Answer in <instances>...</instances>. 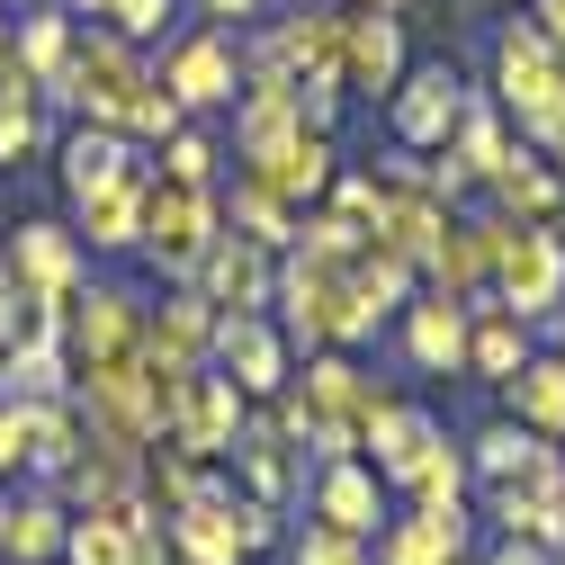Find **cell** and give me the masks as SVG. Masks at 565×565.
Listing matches in <instances>:
<instances>
[{
	"instance_id": "f35d334b",
	"label": "cell",
	"mask_w": 565,
	"mask_h": 565,
	"mask_svg": "<svg viewBox=\"0 0 565 565\" xmlns=\"http://www.w3.org/2000/svg\"><path fill=\"white\" fill-rule=\"evenodd\" d=\"M288 565H377V556H369V539H350V530H323V521H306V530L288 539Z\"/></svg>"
},
{
	"instance_id": "681fc988",
	"label": "cell",
	"mask_w": 565,
	"mask_h": 565,
	"mask_svg": "<svg viewBox=\"0 0 565 565\" xmlns=\"http://www.w3.org/2000/svg\"><path fill=\"white\" fill-rule=\"evenodd\" d=\"M547 153H556V180H565V135H556V145H547Z\"/></svg>"
},
{
	"instance_id": "ffe728a7",
	"label": "cell",
	"mask_w": 565,
	"mask_h": 565,
	"mask_svg": "<svg viewBox=\"0 0 565 565\" xmlns=\"http://www.w3.org/2000/svg\"><path fill=\"white\" fill-rule=\"evenodd\" d=\"M162 90H171L180 108H225V99L243 90V54H234V36H225V28H206V36H189V45L171 54V73H162Z\"/></svg>"
},
{
	"instance_id": "ee69618b",
	"label": "cell",
	"mask_w": 565,
	"mask_h": 565,
	"mask_svg": "<svg viewBox=\"0 0 565 565\" xmlns=\"http://www.w3.org/2000/svg\"><path fill=\"white\" fill-rule=\"evenodd\" d=\"M0 476H28V404L0 395Z\"/></svg>"
},
{
	"instance_id": "ba28073f",
	"label": "cell",
	"mask_w": 565,
	"mask_h": 565,
	"mask_svg": "<svg viewBox=\"0 0 565 565\" xmlns=\"http://www.w3.org/2000/svg\"><path fill=\"white\" fill-rule=\"evenodd\" d=\"M404 297H413V260L360 243V252H350V269H341V350L369 341L386 315H404Z\"/></svg>"
},
{
	"instance_id": "f546056e",
	"label": "cell",
	"mask_w": 565,
	"mask_h": 565,
	"mask_svg": "<svg viewBox=\"0 0 565 565\" xmlns=\"http://www.w3.org/2000/svg\"><path fill=\"white\" fill-rule=\"evenodd\" d=\"M521 360H530V323H521V315H503V306H476V323H467V377L503 386Z\"/></svg>"
},
{
	"instance_id": "2e32d148",
	"label": "cell",
	"mask_w": 565,
	"mask_h": 565,
	"mask_svg": "<svg viewBox=\"0 0 565 565\" xmlns=\"http://www.w3.org/2000/svg\"><path fill=\"white\" fill-rule=\"evenodd\" d=\"M440 449H449V431H440L431 413H413V404H386V413L369 422V440H360V458H369V467H377L395 493H413V476L431 467Z\"/></svg>"
},
{
	"instance_id": "db71d44e",
	"label": "cell",
	"mask_w": 565,
	"mask_h": 565,
	"mask_svg": "<svg viewBox=\"0 0 565 565\" xmlns=\"http://www.w3.org/2000/svg\"><path fill=\"white\" fill-rule=\"evenodd\" d=\"M556 565H565V547H556Z\"/></svg>"
},
{
	"instance_id": "e0dca14e",
	"label": "cell",
	"mask_w": 565,
	"mask_h": 565,
	"mask_svg": "<svg viewBox=\"0 0 565 565\" xmlns=\"http://www.w3.org/2000/svg\"><path fill=\"white\" fill-rule=\"evenodd\" d=\"M162 530H171V565H243V539H234V476L206 484L198 503L162 512Z\"/></svg>"
},
{
	"instance_id": "3957f363",
	"label": "cell",
	"mask_w": 565,
	"mask_h": 565,
	"mask_svg": "<svg viewBox=\"0 0 565 565\" xmlns=\"http://www.w3.org/2000/svg\"><path fill=\"white\" fill-rule=\"evenodd\" d=\"M341 269H350V260L288 243V260H278V288H269L278 332H288V341H306V350H341Z\"/></svg>"
},
{
	"instance_id": "7a4b0ae2",
	"label": "cell",
	"mask_w": 565,
	"mask_h": 565,
	"mask_svg": "<svg viewBox=\"0 0 565 565\" xmlns=\"http://www.w3.org/2000/svg\"><path fill=\"white\" fill-rule=\"evenodd\" d=\"M493 306L521 315V323H547L565 306V234L556 225H512L503 216V243H493Z\"/></svg>"
},
{
	"instance_id": "9a60e30c",
	"label": "cell",
	"mask_w": 565,
	"mask_h": 565,
	"mask_svg": "<svg viewBox=\"0 0 565 565\" xmlns=\"http://www.w3.org/2000/svg\"><path fill=\"white\" fill-rule=\"evenodd\" d=\"M306 521L350 530V539H377V530H386V476H377L369 458H332V467H315V512H306Z\"/></svg>"
},
{
	"instance_id": "8992f818",
	"label": "cell",
	"mask_w": 565,
	"mask_h": 565,
	"mask_svg": "<svg viewBox=\"0 0 565 565\" xmlns=\"http://www.w3.org/2000/svg\"><path fill=\"white\" fill-rule=\"evenodd\" d=\"M206 369H225L252 404H269L288 386V332L269 315H216V341H206Z\"/></svg>"
},
{
	"instance_id": "e575fe53",
	"label": "cell",
	"mask_w": 565,
	"mask_h": 565,
	"mask_svg": "<svg viewBox=\"0 0 565 565\" xmlns=\"http://www.w3.org/2000/svg\"><path fill=\"white\" fill-rule=\"evenodd\" d=\"M73 10H36L28 28H19V45H10V63H19V73L36 82V90H54L63 82V63H73Z\"/></svg>"
},
{
	"instance_id": "7402d4cb",
	"label": "cell",
	"mask_w": 565,
	"mask_h": 565,
	"mask_svg": "<svg viewBox=\"0 0 565 565\" xmlns=\"http://www.w3.org/2000/svg\"><path fill=\"white\" fill-rule=\"evenodd\" d=\"M332 171H341V153H332V135H315V126H297L278 153L252 162V180H260L269 198H288V206H315V198L332 189Z\"/></svg>"
},
{
	"instance_id": "8fae6325",
	"label": "cell",
	"mask_w": 565,
	"mask_h": 565,
	"mask_svg": "<svg viewBox=\"0 0 565 565\" xmlns=\"http://www.w3.org/2000/svg\"><path fill=\"white\" fill-rule=\"evenodd\" d=\"M395 82H404V19L350 0V10H341V90H369L377 99Z\"/></svg>"
},
{
	"instance_id": "816d5d0a",
	"label": "cell",
	"mask_w": 565,
	"mask_h": 565,
	"mask_svg": "<svg viewBox=\"0 0 565 565\" xmlns=\"http://www.w3.org/2000/svg\"><path fill=\"white\" fill-rule=\"evenodd\" d=\"M369 10H404V0H369Z\"/></svg>"
},
{
	"instance_id": "30bf717a",
	"label": "cell",
	"mask_w": 565,
	"mask_h": 565,
	"mask_svg": "<svg viewBox=\"0 0 565 565\" xmlns=\"http://www.w3.org/2000/svg\"><path fill=\"white\" fill-rule=\"evenodd\" d=\"M135 341H145V306H135L126 288H73V306H63V350H73V369L126 360Z\"/></svg>"
},
{
	"instance_id": "484cf974",
	"label": "cell",
	"mask_w": 565,
	"mask_h": 565,
	"mask_svg": "<svg viewBox=\"0 0 565 565\" xmlns=\"http://www.w3.org/2000/svg\"><path fill=\"white\" fill-rule=\"evenodd\" d=\"M484 512L503 539H530V547H565V493H539V484H484Z\"/></svg>"
},
{
	"instance_id": "83f0119b",
	"label": "cell",
	"mask_w": 565,
	"mask_h": 565,
	"mask_svg": "<svg viewBox=\"0 0 565 565\" xmlns=\"http://www.w3.org/2000/svg\"><path fill=\"white\" fill-rule=\"evenodd\" d=\"M206 341H216V306H206V288H180L162 315H145V350H162V360L206 369Z\"/></svg>"
},
{
	"instance_id": "4dcf8cb0",
	"label": "cell",
	"mask_w": 565,
	"mask_h": 565,
	"mask_svg": "<svg viewBox=\"0 0 565 565\" xmlns=\"http://www.w3.org/2000/svg\"><path fill=\"white\" fill-rule=\"evenodd\" d=\"M449 153H458V171L467 180H493L521 145H512V117H503V99H467V117H458V135H449Z\"/></svg>"
},
{
	"instance_id": "4316f807",
	"label": "cell",
	"mask_w": 565,
	"mask_h": 565,
	"mask_svg": "<svg viewBox=\"0 0 565 565\" xmlns=\"http://www.w3.org/2000/svg\"><path fill=\"white\" fill-rule=\"evenodd\" d=\"M503 404H512V422H530L539 440H565V350H556V360L530 350V360L503 377Z\"/></svg>"
},
{
	"instance_id": "9c48e42d",
	"label": "cell",
	"mask_w": 565,
	"mask_h": 565,
	"mask_svg": "<svg viewBox=\"0 0 565 565\" xmlns=\"http://www.w3.org/2000/svg\"><path fill=\"white\" fill-rule=\"evenodd\" d=\"M189 288H206V306H216V315H260L269 288H278V252H260L252 234H216Z\"/></svg>"
},
{
	"instance_id": "74e56055",
	"label": "cell",
	"mask_w": 565,
	"mask_h": 565,
	"mask_svg": "<svg viewBox=\"0 0 565 565\" xmlns=\"http://www.w3.org/2000/svg\"><path fill=\"white\" fill-rule=\"evenodd\" d=\"M63 565H126V512H73Z\"/></svg>"
},
{
	"instance_id": "5b68a950",
	"label": "cell",
	"mask_w": 565,
	"mask_h": 565,
	"mask_svg": "<svg viewBox=\"0 0 565 565\" xmlns=\"http://www.w3.org/2000/svg\"><path fill=\"white\" fill-rule=\"evenodd\" d=\"M206 243H216V198H206V189H180V180H153V198H145V252H153L171 278H198Z\"/></svg>"
},
{
	"instance_id": "6da1fadb",
	"label": "cell",
	"mask_w": 565,
	"mask_h": 565,
	"mask_svg": "<svg viewBox=\"0 0 565 565\" xmlns=\"http://www.w3.org/2000/svg\"><path fill=\"white\" fill-rule=\"evenodd\" d=\"M63 99H73L90 126H117V135H135V117H145V99L162 90V73L145 54H135V36H117V28H90L82 45H73V63H63V82H54Z\"/></svg>"
},
{
	"instance_id": "f6af8a7d",
	"label": "cell",
	"mask_w": 565,
	"mask_h": 565,
	"mask_svg": "<svg viewBox=\"0 0 565 565\" xmlns=\"http://www.w3.org/2000/svg\"><path fill=\"white\" fill-rule=\"evenodd\" d=\"M530 28H539L556 54H565V0H530Z\"/></svg>"
},
{
	"instance_id": "bcb514c9",
	"label": "cell",
	"mask_w": 565,
	"mask_h": 565,
	"mask_svg": "<svg viewBox=\"0 0 565 565\" xmlns=\"http://www.w3.org/2000/svg\"><path fill=\"white\" fill-rule=\"evenodd\" d=\"M484 565H556V556H547V547H530V539H503Z\"/></svg>"
},
{
	"instance_id": "4fadbf2b",
	"label": "cell",
	"mask_w": 565,
	"mask_h": 565,
	"mask_svg": "<svg viewBox=\"0 0 565 565\" xmlns=\"http://www.w3.org/2000/svg\"><path fill=\"white\" fill-rule=\"evenodd\" d=\"M467 547H476L467 503H413L404 521L377 530V565H467Z\"/></svg>"
},
{
	"instance_id": "d6986e66",
	"label": "cell",
	"mask_w": 565,
	"mask_h": 565,
	"mask_svg": "<svg viewBox=\"0 0 565 565\" xmlns=\"http://www.w3.org/2000/svg\"><path fill=\"white\" fill-rule=\"evenodd\" d=\"M467 323L476 306L467 297H404V350H413V369H431V377H458L467 369Z\"/></svg>"
},
{
	"instance_id": "8d00e7d4",
	"label": "cell",
	"mask_w": 565,
	"mask_h": 565,
	"mask_svg": "<svg viewBox=\"0 0 565 565\" xmlns=\"http://www.w3.org/2000/svg\"><path fill=\"white\" fill-rule=\"evenodd\" d=\"M530 458H539V431H530V422H493V431L467 449V476L512 484V476H530Z\"/></svg>"
},
{
	"instance_id": "d4e9b609",
	"label": "cell",
	"mask_w": 565,
	"mask_h": 565,
	"mask_svg": "<svg viewBox=\"0 0 565 565\" xmlns=\"http://www.w3.org/2000/svg\"><path fill=\"white\" fill-rule=\"evenodd\" d=\"M269 45H278V63H288L297 82H341V10H306L297 0Z\"/></svg>"
},
{
	"instance_id": "7bdbcfd3",
	"label": "cell",
	"mask_w": 565,
	"mask_h": 565,
	"mask_svg": "<svg viewBox=\"0 0 565 565\" xmlns=\"http://www.w3.org/2000/svg\"><path fill=\"white\" fill-rule=\"evenodd\" d=\"M162 19H171V0H108V28H117V36H135V45L162 36Z\"/></svg>"
},
{
	"instance_id": "f5cc1de1",
	"label": "cell",
	"mask_w": 565,
	"mask_h": 565,
	"mask_svg": "<svg viewBox=\"0 0 565 565\" xmlns=\"http://www.w3.org/2000/svg\"><path fill=\"white\" fill-rule=\"evenodd\" d=\"M0 63H10V36H0Z\"/></svg>"
},
{
	"instance_id": "1f68e13d",
	"label": "cell",
	"mask_w": 565,
	"mask_h": 565,
	"mask_svg": "<svg viewBox=\"0 0 565 565\" xmlns=\"http://www.w3.org/2000/svg\"><path fill=\"white\" fill-rule=\"evenodd\" d=\"M82 413H73V395H54V404H28V476L36 484H54L63 467H73L82 458Z\"/></svg>"
},
{
	"instance_id": "f907efd6",
	"label": "cell",
	"mask_w": 565,
	"mask_h": 565,
	"mask_svg": "<svg viewBox=\"0 0 565 565\" xmlns=\"http://www.w3.org/2000/svg\"><path fill=\"white\" fill-rule=\"evenodd\" d=\"M0 306H10V260H0Z\"/></svg>"
},
{
	"instance_id": "44dd1931",
	"label": "cell",
	"mask_w": 565,
	"mask_h": 565,
	"mask_svg": "<svg viewBox=\"0 0 565 565\" xmlns=\"http://www.w3.org/2000/svg\"><path fill=\"white\" fill-rule=\"evenodd\" d=\"M63 530H73V512H63L54 484L10 493L0 503V565H63Z\"/></svg>"
},
{
	"instance_id": "ac0fdd59",
	"label": "cell",
	"mask_w": 565,
	"mask_h": 565,
	"mask_svg": "<svg viewBox=\"0 0 565 565\" xmlns=\"http://www.w3.org/2000/svg\"><path fill=\"white\" fill-rule=\"evenodd\" d=\"M493 243H503V216H449V234H440V252L422 260L440 278V297H467V306H493Z\"/></svg>"
},
{
	"instance_id": "ab89813d",
	"label": "cell",
	"mask_w": 565,
	"mask_h": 565,
	"mask_svg": "<svg viewBox=\"0 0 565 565\" xmlns=\"http://www.w3.org/2000/svg\"><path fill=\"white\" fill-rule=\"evenodd\" d=\"M162 180L206 189V180H216V145H206V135H189V126H171V135H162Z\"/></svg>"
},
{
	"instance_id": "7dc6e473",
	"label": "cell",
	"mask_w": 565,
	"mask_h": 565,
	"mask_svg": "<svg viewBox=\"0 0 565 565\" xmlns=\"http://www.w3.org/2000/svg\"><path fill=\"white\" fill-rule=\"evenodd\" d=\"M206 10H216V19H252V10H260V0H206Z\"/></svg>"
},
{
	"instance_id": "cb8c5ba5",
	"label": "cell",
	"mask_w": 565,
	"mask_h": 565,
	"mask_svg": "<svg viewBox=\"0 0 565 565\" xmlns=\"http://www.w3.org/2000/svg\"><path fill=\"white\" fill-rule=\"evenodd\" d=\"M145 198H153V171H145V162H126L108 189H90V198H82L90 243H99V252H135V243H145Z\"/></svg>"
},
{
	"instance_id": "5bb4252c",
	"label": "cell",
	"mask_w": 565,
	"mask_h": 565,
	"mask_svg": "<svg viewBox=\"0 0 565 565\" xmlns=\"http://www.w3.org/2000/svg\"><path fill=\"white\" fill-rule=\"evenodd\" d=\"M225 476L252 493V503H288V493H306V458L288 449V431H278L269 413H252L243 431H234V449H225Z\"/></svg>"
},
{
	"instance_id": "60d3db41",
	"label": "cell",
	"mask_w": 565,
	"mask_h": 565,
	"mask_svg": "<svg viewBox=\"0 0 565 565\" xmlns=\"http://www.w3.org/2000/svg\"><path fill=\"white\" fill-rule=\"evenodd\" d=\"M234 539H243V556H269V547H288V539H278V503H252V493L234 484Z\"/></svg>"
},
{
	"instance_id": "f1b7e54d",
	"label": "cell",
	"mask_w": 565,
	"mask_h": 565,
	"mask_svg": "<svg viewBox=\"0 0 565 565\" xmlns=\"http://www.w3.org/2000/svg\"><path fill=\"white\" fill-rule=\"evenodd\" d=\"M484 189H493V206H503L512 225H556V206H565V180H556L547 162H530V153H512Z\"/></svg>"
},
{
	"instance_id": "603a6c76",
	"label": "cell",
	"mask_w": 565,
	"mask_h": 565,
	"mask_svg": "<svg viewBox=\"0 0 565 565\" xmlns=\"http://www.w3.org/2000/svg\"><path fill=\"white\" fill-rule=\"evenodd\" d=\"M10 288L73 306V288H82V252H73V234H63V225H19V243H10Z\"/></svg>"
},
{
	"instance_id": "d6a6232c",
	"label": "cell",
	"mask_w": 565,
	"mask_h": 565,
	"mask_svg": "<svg viewBox=\"0 0 565 565\" xmlns=\"http://www.w3.org/2000/svg\"><path fill=\"white\" fill-rule=\"evenodd\" d=\"M0 395H19V404L73 395V350H63V341H19L10 360H0Z\"/></svg>"
},
{
	"instance_id": "c3c4849f",
	"label": "cell",
	"mask_w": 565,
	"mask_h": 565,
	"mask_svg": "<svg viewBox=\"0 0 565 565\" xmlns=\"http://www.w3.org/2000/svg\"><path fill=\"white\" fill-rule=\"evenodd\" d=\"M73 10H90V19H108V0H73Z\"/></svg>"
},
{
	"instance_id": "d590c367",
	"label": "cell",
	"mask_w": 565,
	"mask_h": 565,
	"mask_svg": "<svg viewBox=\"0 0 565 565\" xmlns=\"http://www.w3.org/2000/svg\"><path fill=\"white\" fill-rule=\"evenodd\" d=\"M297 216H306V206H288V198H269V189H260L252 171L234 180V225H243V234H252L260 252H288V243H297Z\"/></svg>"
},
{
	"instance_id": "836d02e7",
	"label": "cell",
	"mask_w": 565,
	"mask_h": 565,
	"mask_svg": "<svg viewBox=\"0 0 565 565\" xmlns=\"http://www.w3.org/2000/svg\"><path fill=\"white\" fill-rule=\"evenodd\" d=\"M126 162H135V153H126V135H117V126H73V135H63V189H73V198L108 189Z\"/></svg>"
},
{
	"instance_id": "b9f144b4",
	"label": "cell",
	"mask_w": 565,
	"mask_h": 565,
	"mask_svg": "<svg viewBox=\"0 0 565 565\" xmlns=\"http://www.w3.org/2000/svg\"><path fill=\"white\" fill-rule=\"evenodd\" d=\"M413 503H467V458H458V449H440L431 467L413 476Z\"/></svg>"
},
{
	"instance_id": "52a82bcc",
	"label": "cell",
	"mask_w": 565,
	"mask_h": 565,
	"mask_svg": "<svg viewBox=\"0 0 565 565\" xmlns=\"http://www.w3.org/2000/svg\"><path fill=\"white\" fill-rule=\"evenodd\" d=\"M386 99H395V145H404V153H440L449 135H458V117H467V82L449 73V63L404 73Z\"/></svg>"
},
{
	"instance_id": "277c9868",
	"label": "cell",
	"mask_w": 565,
	"mask_h": 565,
	"mask_svg": "<svg viewBox=\"0 0 565 565\" xmlns=\"http://www.w3.org/2000/svg\"><path fill=\"white\" fill-rule=\"evenodd\" d=\"M243 422H252V395H243L225 369H198V377H189V395H180V413H171V431H162V449L225 467V449H234Z\"/></svg>"
},
{
	"instance_id": "7c38bea8",
	"label": "cell",
	"mask_w": 565,
	"mask_h": 565,
	"mask_svg": "<svg viewBox=\"0 0 565 565\" xmlns=\"http://www.w3.org/2000/svg\"><path fill=\"white\" fill-rule=\"evenodd\" d=\"M297 395H306L323 422H341L350 440H369V422L395 404V395H386L360 360H341V350H315V360H306V377H297Z\"/></svg>"
}]
</instances>
